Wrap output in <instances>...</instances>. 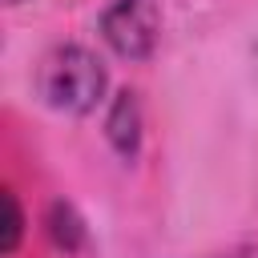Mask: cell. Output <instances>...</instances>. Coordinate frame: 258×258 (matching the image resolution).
Wrapping results in <instances>:
<instances>
[{
	"label": "cell",
	"instance_id": "3957f363",
	"mask_svg": "<svg viewBox=\"0 0 258 258\" xmlns=\"http://www.w3.org/2000/svg\"><path fill=\"white\" fill-rule=\"evenodd\" d=\"M101 129H105V141H109V149L125 161V165H133L137 161V153H141V141H145V117H141V97L133 93V89H121V93H113V101H109V109H105V121H101Z\"/></svg>",
	"mask_w": 258,
	"mask_h": 258
},
{
	"label": "cell",
	"instance_id": "6da1fadb",
	"mask_svg": "<svg viewBox=\"0 0 258 258\" xmlns=\"http://www.w3.org/2000/svg\"><path fill=\"white\" fill-rule=\"evenodd\" d=\"M36 97L52 113L64 117H89L109 93V69L105 60L85 44H52L36 64Z\"/></svg>",
	"mask_w": 258,
	"mask_h": 258
},
{
	"label": "cell",
	"instance_id": "277c9868",
	"mask_svg": "<svg viewBox=\"0 0 258 258\" xmlns=\"http://www.w3.org/2000/svg\"><path fill=\"white\" fill-rule=\"evenodd\" d=\"M44 230H48L52 246H56V250H64V254H77V250L89 242L85 218L77 214V206H73V202H52V206H48V218H44Z\"/></svg>",
	"mask_w": 258,
	"mask_h": 258
},
{
	"label": "cell",
	"instance_id": "7a4b0ae2",
	"mask_svg": "<svg viewBox=\"0 0 258 258\" xmlns=\"http://www.w3.org/2000/svg\"><path fill=\"white\" fill-rule=\"evenodd\" d=\"M97 32H101V40L113 56L141 64L157 52L161 8L153 0H109L101 20H97Z\"/></svg>",
	"mask_w": 258,
	"mask_h": 258
},
{
	"label": "cell",
	"instance_id": "8992f818",
	"mask_svg": "<svg viewBox=\"0 0 258 258\" xmlns=\"http://www.w3.org/2000/svg\"><path fill=\"white\" fill-rule=\"evenodd\" d=\"M214 258H250L246 250H234V254H214Z\"/></svg>",
	"mask_w": 258,
	"mask_h": 258
},
{
	"label": "cell",
	"instance_id": "5b68a950",
	"mask_svg": "<svg viewBox=\"0 0 258 258\" xmlns=\"http://www.w3.org/2000/svg\"><path fill=\"white\" fill-rule=\"evenodd\" d=\"M24 238V210L12 189H4V226H0V254H16Z\"/></svg>",
	"mask_w": 258,
	"mask_h": 258
},
{
	"label": "cell",
	"instance_id": "52a82bcc",
	"mask_svg": "<svg viewBox=\"0 0 258 258\" xmlns=\"http://www.w3.org/2000/svg\"><path fill=\"white\" fill-rule=\"evenodd\" d=\"M4 4H8V8H20V4H28V0H4Z\"/></svg>",
	"mask_w": 258,
	"mask_h": 258
}]
</instances>
